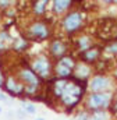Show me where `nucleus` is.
Returning <instances> with one entry per match:
<instances>
[{"label": "nucleus", "instance_id": "f257e3e1", "mask_svg": "<svg viewBox=\"0 0 117 120\" xmlns=\"http://www.w3.org/2000/svg\"><path fill=\"white\" fill-rule=\"evenodd\" d=\"M88 94V82L85 81H78L75 78H70L61 98L58 99L60 110L64 113H70L74 110L80 103H82L85 95Z\"/></svg>", "mask_w": 117, "mask_h": 120}, {"label": "nucleus", "instance_id": "f03ea898", "mask_svg": "<svg viewBox=\"0 0 117 120\" xmlns=\"http://www.w3.org/2000/svg\"><path fill=\"white\" fill-rule=\"evenodd\" d=\"M85 15L87 11L82 10V3L74 1V7L68 10L60 20L61 32L67 36H73L74 34L80 32L85 25Z\"/></svg>", "mask_w": 117, "mask_h": 120}, {"label": "nucleus", "instance_id": "7ed1b4c3", "mask_svg": "<svg viewBox=\"0 0 117 120\" xmlns=\"http://www.w3.org/2000/svg\"><path fill=\"white\" fill-rule=\"evenodd\" d=\"M52 24H49L48 18H29L22 28V36L29 42H43L52 38Z\"/></svg>", "mask_w": 117, "mask_h": 120}, {"label": "nucleus", "instance_id": "20e7f679", "mask_svg": "<svg viewBox=\"0 0 117 120\" xmlns=\"http://www.w3.org/2000/svg\"><path fill=\"white\" fill-rule=\"evenodd\" d=\"M28 66L43 82H49V81H52L55 78V75H53L55 61L46 53H40V55L33 56Z\"/></svg>", "mask_w": 117, "mask_h": 120}, {"label": "nucleus", "instance_id": "39448f33", "mask_svg": "<svg viewBox=\"0 0 117 120\" xmlns=\"http://www.w3.org/2000/svg\"><path fill=\"white\" fill-rule=\"evenodd\" d=\"M112 98H113V92H98V94L88 92L82 101V108L88 113L109 110Z\"/></svg>", "mask_w": 117, "mask_h": 120}, {"label": "nucleus", "instance_id": "423d86ee", "mask_svg": "<svg viewBox=\"0 0 117 120\" xmlns=\"http://www.w3.org/2000/svg\"><path fill=\"white\" fill-rule=\"evenodd\" d=\"M117 90V82L107 73H96L88 81V92H114Z\"/></svg>", "mask_w": 117, "mask_h": 120}, {"label": "nucleus", "instance_id": "0eeeda50", "mask_svg": "<svg viewBox=\"0 0 117 120\" xmlns=\"http://www.w3.org/2000/svg\"><path fill=\"white\" fill-rule=\"evenodd\" d=\"M70 49H71V46H70L68 41H66L61 36H55V38H52L49 41L48 55L53 61H57L58 59L70 55Z\"/></svg>", "mask_w": 117, "mask_h": 120}, {"label": "nucleus", "instance_id": "6e6552de", "mask_svg": "<svg viewBox=\"0 0 117 120\" xmlns=\"http://www.w3.org/2000/svg\"><path fill=\"white\" fill-rule=\"evenodd\" d=\"M13 74L24 84V87H28V85H35V87H42L43 81L29 68L28 64H21V66H17L13 71Z\"/></svg>", "mask_w": 117, "mask_h": 120}, {"label": "nucleus", "instance_id": "1a4fd4ad", "mask_svg": "<svg viewBox=\"0 0 117 120\" xmlns=\"http://www.w3.org/2000/svg\"><path fill=\"white\" fill-rule=\"evenodd\" d=\"M3 90L14 98L24 96V84L13 73H8L6 75V78L3 81Z\"/></svg>", "mask_w": 117, "mask_h": 120}, {"label": "nucleus", "instance_id": "9d476101", "mask_svg": "<svg viewBox=\"0 0 117 120\" xmlns=\"http://www.w3.org/2000/svg\"><path fill=\"white\" fill-rule=\"evenodd\" d=\"M95 45L96 43H95V36L93 35H89V34H78L77 38L73 41V46L71 48H74L77 50V53L81 55V53L89 50L91 48H93Z\"/></svg>", "mask_w": 117, "mask_h": 120}, {"label": "nucleus", "instance_id": "9b49d317", "mask_svg": "<svg viewBox=\"0 0 117 120\" xmlns=\"http://www.w3.org/2000/svg\"><path fill=\"white\" fill-rule=\"evenodd\" d=\"M78 59H80V61L87 63L89 66H95L99 60L102 59V46L100 45H95L89 50L78 55Z\"/></svg>", "mask_w": 117, "mask_h": 120}, {"label": "nucleus", "instance_id": "f8f14e48", "mask_svg": "<svg viewBox=\"0 0 117 120\" xmlns=\"http://www.w3.org/2000/svg\"><path fill=\"white\" fill-rule=\"evenodd\" d=\"M92 75H93V67L92 66H89L87 63H82V61H77V66H75L74 73H73V78H75L78 81L88 82Z\"/></svg>", "mask_w": 117, "mask_h": 120}, {"label": "nucleus", "instance_id": "ddd939ff", "mask_svg": "<svg viewBox=\"0 0 117 120\" xmlns=\"http://www.w3.org/2000/svg\"><path fill=\"white\" fill-rule=\"evenodd\" d=\"M73 7H74V1L71 0H53L50 4V11L55 15H64Z\"/></svg>", "mask_w": 117, "mask_h": 120}, {"label": "nucleus", "instance_id": "4468645a", "mask_svg": "<svg viewBox=\"0 0 117 120\" xmlns=\"http://www.w3.org/2000/svg\"><path fill=\"white\" fill-rule=\"evenodd\" d=\"M29 7H31V13H32V17H33V18H46L49 1H48V0L31 1Z\"/></svg>", "mask_w": 117, "mask_h": 120}, {"label": "nucleus", "instance_id": "2eb2a0df", "mask_svg": "<svg viewBox=\"0 0 117 120\" xmlns=\"http://www.w3.org/2000/svg\"><path fill=\"white\" fill-rule=\"evenodd\" d=\"M14 35L10 34L8 30H1L0 31V50L6 53L7 50H11L13 42H14Z\"/></svg>", "mask_w": 117, "mask_h": 120}, {"label": "nucleus", "instance_id": "dca6fc26", "mask_svg": "<svg viewBox=\"0 0 117 120\" xmlns=\"http://www.w3.org/2000/svg\"><path fill=\"white\" fill-rule=\"evenodd\" d=\"M29 48V41L25 39L22 35H17L14 38V42H13V46H11V50L15 52V53H22L25 52Z\"/></svg>", "mask_w": 117, "mask_h": 120}, {"label": "nucleus", "instance_id": "f3484780", "mask_svg": "<svg viewBox=\"0 0 117 120\" xmlns=\"http://www.w3.org/2000/svg\"><path fill=\"white\" fill-rule=\"evenodd\" d=\"M117 56V39H113L110 42H106L105 46H102V57L105 59H110Z\"/></svg>", "mask_w": 117, "mask_h": 120}, {"label": "nucleus", "instance_id": "a211bd4d", "mask_svg": "<svg viewBox=\"0 0 117 120\" xmlns=\"http://www.w3.org/2000/svg\"><path fill=\"white\" fill-rule=\"evenodd\" d=\"M109 113L112 116H117V90L113 92V98H112V103L109 108Z\"/></svg>", "mask_w": 117, "mask_h": 120}, {"label": "nucleus", "instance_id": "6ab92c4d", "mask_svg": "<svg viewBox=\"0 0 117 120\" xmlns=\"http://www.w3.org/2000/svg\"><path fill=\"white\" fill-rule=\"evenodd\" d=\"M22 110L27 115H33V113H36V106L31 102H22Z\"/></svg>", "mask_w": 117, "mask_h": 120}, {"label": "nucleus", "instance_id": "aec40b11", "mask_svg": "<svg viewBox=\"0 0 117 120\" xmlns=\"http://www.w3.org/2000/svg\"><path fill=\"white\" fill-rule=\"evenodd\" d=\"M13 6H15V3L11 1V0H0V11H1V13L6 11L7 8L13 7Z\"/></svg>", "mask_w": 117, "mask_h": 120}, {"label": "nucleus", "instance_id": "412c9836", "mask_svg": "<svg viewBox=\"0 0 117 120\" xmlns=\"http://www.w3.org/2000/svg\"><path fill=\"white\" fill-rule=\"evenodd\" d=\"M75 120H91V113H88L87 110H82L77 115Z\"/></svg>", "mask_w": 117, "mask_h": 120}, {"label": "nucleus", "instance_id": "4be33fe9", "mask_svg": "<svg viewBox=\"0 0 117 120\" xmlns=\"http://www.w3.org/2000/svg\"><path fill=\"white\" fill-rule=\"evenodd\" d=\"M112 77H113V80L117 82V67H114V68L112 70Z\"/></svg>", "mask_w": 117, "mask_h": 120}, {"label": "nucleus", "instance_id": "5701e85b", "mask_svg": "<svg viewBox=\"0 0 117 120\" xmlns=\"http://www.w3.org/2000/svg\"><path fill=\"white\" fill-rule=\"evenodd\" d=\"M3 74H1V71H0V90H3Z\"/></svg>", "mask_w": 117, "mask_h": 120}, {"label": "nucleus", "instance_id": "b1692460", "mask_svg": "<svg viewBox=\"0 0 117 120\" xmlns=\"http://www.w3.org/2000/svg\"><path fill=\"white\" fill-rule=\"evenodd\" d=\"M0 101H6V95L3 92H0Z\"/></svg>", "mask_w": 117, "mask_h": 120}, {"label": "nucleus", "instance_id": "393cba45", "mask_svg": "<svg viewBox=\"0 0 117 120\" xmlns=\"http://www.w3.org/2000/svg\"><path fill=\"white\" fill-rule=\"evenodd\" d=\"M35 120H45V119H43V117H36Z\"/></svg>", "mask_w": 117, "mask_h": 120}, {"label": "nucleus", "instance_id": "a878e982", "mask_svg": "<svg viewBox=\"0 0 117 120\" xmlns=\"http://www.w3.org/2000/svg\"><path fill=\"white\" fill-rule=\"evenodd\" d=\"M1 112H3V110H1V108H0V113H1Z\"/></svg>", "mask_w": 117, "mask_h": 120}, {"label": "nucleus", "instance_id": "bb28decb", "mask_svg": "<svg viewBox=\"0 0 117 120\" xmlns=\"http://www.w3.org/2000/svg\"><path fill=\"white\" fill-rule=\"evenodd\" d=\"M91 120H92V119H91Z\"/></svg>", "mask_w": 117, "mask_h": 120}]
</instances>
